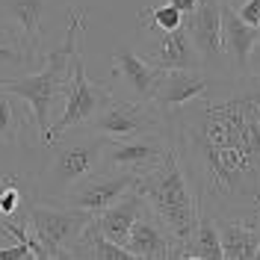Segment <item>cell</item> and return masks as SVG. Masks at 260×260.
<instances>
[{"instance_id":"6da1fadb","label":"cell","mask_w":260,"mask_h":260,"mask_svg":"<svg viewBox=\"0 0 260 260\" xmlns=\"http://www.w3.org/2000/svg\"><path fill=\"white\" fill-rule=\"evenodd\" d=\"M201 210L260 225V74L225 71L178 110L162 115Z\"/></svg>"},{"instance_id":"7a4b0ae2","label":"cell","mask_w":260,"mask_h":260,"mask_svg":"<svg viewBox=\"0 0 260 260\" xmlns=\"http://www.w3.org/2000/svg\"><path fill=\"white\" fill-rule=\"evenodd\" d=\"M86 18H89V12L83 6H74L68 12V30H65L62 45L48 50L36 71H24L18 77H0V89L12 92L32 110V124L39 130V142L45 148L50 142V127H53L50 110L59 98H65V89L71 80V56H74V50L83 39Z\"/></svg>"},{"instance_id":"3957f363","label":"cell","mask_w":260,"mask_h":260,"mask_svg":"<svg viewBox=\"0 0 260 260\" xmlns=\"http://www.w3.org/2000/svg\"><path fill=\"white\" fill-rule=\"evenodd\" d=\"M133 186L145 195L148 207L157 213V219L166 225L172 240L180 245L183 260H186V248L192 243L195 222H198V198L186 183V175L180 169L175 151L169 148L166 157L151 172L139 175Z\"/></svg>"},{"instance_id":"277c9868","label":"cell","mask_w":260,"mask_h":260,"mask_svg":"<svg viewBox=\"0 0 260 260\" xmlns=\"http://www.w3.org/2000/svg\"><path fill=\"white\" fill-rule=\"evenodd\" d=\"M107 136L89 127H71L48 145L50 160L39 172V201H59L71 186L104 169Z\"/></svg>"},{"instance_id":"5b68a950","label":"cell","mask_w":260,"mask_h":260,"mask_svg":"<svg viewBox=\"0 0 260 260\" xmlns=\"http://www.w3.org/2000/svg\"><path fill=\"white\" fill-rule=\"evenodd\" d=\"M113 98H115V92L107 83H95L86 77L83 53H80V45H77L74 56H71V80H68V89H65V110L53 121V127H50V142L71 127H86Z\"/></svg>"},{"instance_id":"8992f818","label":"cell","mask_w":260,"mask_h":260,"mask_svg":"<svg viewBox=\"0 0 260 260\" xmlns=\"http://www.w3.org/2000/svg\"><path fill=\"white\" fill-rule=\"evenodd\" d=\"M92 219L95 213L71 207L65 201H36L30 210V228L48 248L50 260H68V245L80 237V231Z\"/></svg>"},{"instance_id":"52a82bcc","label":"cell","mask_w":260,"mask_h":260,"mask_svg":"<svg viewBox=\"0 0 260 260\" xmlns=\"http://www.w3.org/2000/svg\"><path fill=\"white\" fill-rule=\"evenodd\" d=\"M86 127L107 136V139H127V136H136V133L162 130V115L151 101L113 98Z\"/></svg>"},{"instance_id":"ba28073f","label":"cell","mask_w":260,"mask_h":260,"mask_svg":"<svg viewBox=\"0 0 260 260\" xmlns=\"http://www.w3.org/2000/svg\"><path fill=\"white\" fill-rule=\"evenodd\" d=\"M183 27L189 30L201 68H207L213 74L231 71L225 50H222V0H198L192 12L183 15Z\"/></svg>"},{"instance_id":"9c48e42d","label":"cell","mask_w":260,"mask_h":260,"mask_svg":"<svg viewBox=\"0 0 260 260\" xmlns=\"http://www.w3.org/2000/svg\"><path fill=\"white\" fill-rule=\"evenodd\" d=\"M166 151H169V142H166L162 130L136 133V136H127V139H110L107 154H104V169L127 172V175L139 178L166 157Z\"/></svg>"},{"instance_id":"30bf717a","label":"cell","mask_w":260,"mask_h":260,"mask_svg":"<svg viewBox=\"0 0 260 260\" xmlns=\"http://www.w3.org/2000/svg\"><path fill=\"white\" fill-rule=\"evenodd\" d=\"M53 0H0V27L21 39L36 62L45 59V18Z\"/></svg>"},{"instance_id":"8fae6325","label":"cell","mask_w":260,"mask_h":260,"mask_svg":"<svg viewBox=\"0 0 260 260\" xmlns=\"http://www.w3.org/2000/svg\"><path fill=\"white\" fill-rule=\"evenodd\" d=\"M39 201L36 169H0V237L3 228L21 222L30 225V210Z\"/></svg>"},{"instance_id":"7c38bea8","label":"cell","mask_w":260,"mask_h":260,"mask_svg":"<svg viewBox=\"0 0 260 260\" xmlns=\"http://www.w3.org/2000/svg\"><path fill=\"white\" fill-rule=\"evenodd\" d=\"M133 183H136V175L101 169L95 175H89L86 180H80L77 186H71L59 201L71 204V207H80V210H89V213L98 216L101 210H107L113 201H118Z\"/></svg>"},{"instance_id":"4fadbf2b","label":"cell","mask_w":260,"mask_h":260,"mask_svg":"<svg viewBox=\"0 0 260 260\" xmlns=\"http://www.w3.org/2000/svg\"><path fill=\"white\" fill-rule=\"evenodd\" d=\"M130 254L136 260H183L180 245L172 240V234L166 231L157 213L145 204V210L139 213V219L133 222L127 234V243H124Z\"/></svg>"},{"instance_id":"5bb4252c","label":"cell","mask_w":260,"mask_h":260,"mask_svg":"<svg viewBox=\"0 0 260 260\" xmlns=\"http://www.w3.org/2000/svg\"><path fill=\"white\" fill-rule=\"evenodd\" d=\"M213 80V71L207 68H169L160 74V83L154 89L151 104L160 110V115L178 110L201 95Z\"/></svg>"},{"instance_id":"9a60e30c","label":"cell","mask_w":260,"mask_h":260,"mask_svg":"<svg viewBox=\"0 0 260 260\" xmlns=\"http://www.w3.org/2000/svg\"><path fill=\"white\" fill-rule=\"evenodd\" d=\"M110 59H113V74H110V77L124 83L133 101H151V98H154V89H157V83H160L162 68L151 65L142 53H136V50L127 48V45L115 48Z\"/></svg>"},{"instance_id":"2e32d148","label":"cell","mask_w":260,"mask_h":260,"mask_svg":"<svg viewBox=\"0 0 260 260\" xmlns=\"http://www.w3.org/2000/svg\"><path fill=\"white\" fill-rule=\"evenodd\" d=\"M142 56L162 71H169V68H201L189 30L183 24L169 32H154V39H148L142 45Z\"/></svg>"},{"instance_id":"e0dca14e","label":"cell","mask_w":260,"mask_h":260,"mask_svg":"<svg viewBox=\"0 0 260 260\" xmlns=\"http://www.w3.org/2000/svg\"><path fill=\"white\" fill-rule=\"evenodd\" d=\"M260 27L245 24L234 6L222 3V50L231 71H248V53L257 45Z\"/></svg>"},{"instance_id":"ac0fdd59","label":"cell","mask_w":260,"mask_h":260,"mask_svg":"<svg viewBox=\"0 0 260 260\" xmlns=\"http://www.w3.org/2000/svg\"><path fill=\"white\" fill-rule=\"evenodd\" d=\"M145 204H148L145 195L139 192L136 186H130L118 201H113L107 210H101L95 219H98V225H101V231H104L113 243L124 245V243H127L130 228H133V222L139 219V213L145 210Z\"/></svg>"},{"instance_id":"d6986e66","label":"cell","mask_w":260,"mask_h":260,"mask_svg":"<svg viewBox=\"0 0 260 260\" xmlns=\"http://www.w3.org/2000/svg\"><path fill=\"white\" fill-rule=\"evenodd\" d=\"M68 257H77V260H136L124 245L113 243V240L101 231L98 219H92V222L80 231V237L68 245Z\"/></svg>"},{"instance_id":"ffe728a7","label":"cell","mask_w":260,"mask_h":260,"mask_svg":"<svg viewBox=\"0 0 260 260\" xmlns=\"http://www.w3.org/2000/svg\"><path fill=\"white\" fill-rule=\"evenodd\" d=\"M219 240H222V260H254L260 243V225L243 219H216Z\"/></svg>"},{"instance_id":"44dd1931","label":"cell","mask_w":260,"mask_h":260,"mask_svg":"<svg viewBox=\"0 0 260 260\" xmlns=\"http://www.w3.org/2000/svg\"><path fill=\"white\" fill-rule=\"evenodd\" d=\"M186 260H222V240H219V222L210 210L198 207L192 243L186 248Z\"/></svg>"},{"instance_id":"7402d4cb","label":"cell","mask_w":260,"mask_h":260,"mask_svg":"<svg viewBox=\"0 0 260 260\" xmlns=\"http://www.w3.org/2000/svg\"><path fill=\"white\" fill-rule=\"evenodd\" d=\"M21 104H24L21 98L0 89V142L3 145H21L24 127L30 124V115Z\"/></svg>"},{"instance_id":"603a6c76","label":"cell","mask_w":260,"mask_h":260,"mask_svg":"<svg viewBox=\"0 0 260 260\" xmlns=\"http://www.w3.org/2000/svg\"><path fill=\"white\" fill-rule=\"evenodd\" d=\"M6 68H18V71H36L39 62L32 59L27 48L21 45V39H18L12 30H6V27H0V71H6Z\"/></svg>"},{"instance_id":"cb8c5ba5","label":"cell","mask_w":260,"mask_h":260,"mask_svg":"<svg viewBox=\"0 0 260 260\" xmlns=\"http://www.w3.org/2000/svg\"><path fill=\"white\" fill-rule=\"evenodd\" d=\"M136 21H139L142 27H148L151 32H169V30H175V27L183 24V15H180L172 3H157V6L142 9V12L136 15Z\"/></svg>"},{"instance_id":"d4e9b609","label":"cell","mask_w":260,"mask_h":260,"mask_svg":"<svg viewBox=\"0 0 260 260\" xmlns=\"http://www.w3.org/2000/svg\"><path fill=\"white\" fill-rule=\"evenodd\" d=\"M0 260H36V254H32V248L27 243L15 240V245L0 248Z\"/></svg>"},{"instance_id":"484cf974","label":"cell","mask_w":260,"mask_h":260,"mask_svg":"<svg viewBox=\"0 0 260 260\" xmlns=\"http://www.w3.org/2000/svg\"><path fill=\"white\" fill-rule=\"evenodd\" d=\"M237 12H240V18H243L245 24L257 27V18H260V0H245L243 6H237Z\"/></svg>"},{"instance_id":"4316f807","label":"cell","mask_w":260,"mask_h":260,"mask_svg":"<svg viewBox=\"0 0 260 260\" xmlns=\"http://www.w3.org/2000/svg\"><path fill=\"white\" fill-rule=\"evenodd\" d=\"M248 71L260 74V39H257V45L251 48V53H248Z\"/></svg>"},{"instance_id":"83f0119b","label":"cell","mask_w":260,"mask_h":260,"mask_svg":"<svg viewBox=\"0 0 260 260\" xmlns=\"http://www.w3.org/2000/svg\"><path fill=\"white\" fill-rule=\"evenodd\" d=\"M166 3H172V6L178 9L180 15H189L195 6H198V0H166Z\"/></svg>"},{"instance_id":"f1b7e54d","label":"cell","mask_w":260,"mask_h":260,"mask_svg":"<svg viewBox=\"0 0 260 260\" xmlns=\"http://www.w3.org/2000/svg\"><path fill=\"white\" fill-rule=\"evenodd\" d=\"M222 3H228V6H234V9H237V6H243L245 0H222Z\"/></svg>"},{"instance_id":"f546056e","label":"cell","mask_w":260,"mask_h":260,"mask_svg":"<svg viewBox=\"0 0 260 260\" xmlns=\"http://www.w3.org/2000/svg\"><path fill=\"white\" fill-rule=\"evenodd\" d=\"M254 260H260V243H257V251H254Z\"/></svg>"},{"instance_id":"4dcf8cb0","label":"cell","mask_w":260,"mask_h":260,"mask_svg":"<svg viewBox=\"0 0 260 260\" xmlns=\"http://www.w3.org/2000/svg\"><path fill=\"white\" fill-rule=\"evenodd\" d=\"M257 27H260V18H257Z\"/></svg>"}]
</instances>
